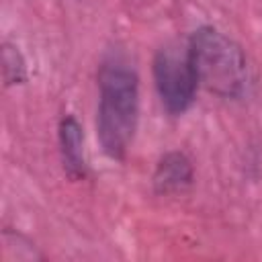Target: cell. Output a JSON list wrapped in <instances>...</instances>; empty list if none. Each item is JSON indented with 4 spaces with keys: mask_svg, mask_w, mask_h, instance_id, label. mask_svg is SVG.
Masks as SVG:
<instances>
[{
    "mask_svg": "<svg viewBox=\"0 0 262 262\" xmlns=\"http://www.w3.org/2000/svg\"><path fill=\"white\" fill-rule=\"evenodd\" d=\"M2 76H4V84L6 86H16L27 82V61L20 53V49L8 41H4L2 45Z\"/></svg>",
    "mask_w": 262,
    "mask_h": 262,
    "instance_id": "8992f818",
    "label": "cell"
},
{
    "mask_svg": "<svg viewBox=\"0 0 262 262\" xmlns=\"http://www.w3.org/2000/svg\"><path fill=\"white\" fill-rule=\"evenodd\" d=\"M151 76L160 104L168 115L180 117L192 106L199 82L186 45L180 47L170 43L160 47L151 61Z\"/></svg>",
    "mask_w": 262,
    "mask_h": 262,
    "instance_id": "3957f363",
    "label": "cell"
},
{
    "mask_svg": "<svg viewBox=\"0 0 262 262\" xmlns=\"http://www.w3.org/2000/svg\"><path fill=\"white\" fill-rule=\"evenodd\" d=\"M192 182H194V166L184 151L172 149L160 156L151 174V184L158 194L168 196V194L184 192L192 186Z\"/></svg>",
    "mask_w": 262,
    "mask_h": 262,
    "instance_id": "5b68a950",
    "label": "cell"
},
{
    "mask_svg": "<svg viewBox=\"0 0 262 262\" xmlns=\"http://www.w3.org/2000/svg\"><path fill=\"white\" fill-rule=\"evenodd\" d=\"M188 57L199 88L225 98L239 100L248 94L252 76L242 45L213 25L194 29L186 41Z\"/></svg>",
    "mask_w": 262,
    "mask_h": 262,
    "instance_id": "7a4b0ae2",
    "label": "cell"
},
{
    "mask_svg": "<svg viewBox=\"0 0 262 262\" xmlns=\"http://www.w3.org/2000/svg\"><path fill=\"white\" fill-rule=\"evenodd\" d=\"M57 145L63 172L72 180H84L88 174L86 160V139L84 127L74 115H63L57 125Z\"/></svg>",
    "mask_w": 262,
    "mask_h": 262,
    "instance_id": "277c9868",
    "label": "cell"
},
{
    "mask_svg": "<svg viewBox=\"0 0 262 262\" xmlns=\"http://www.w3.org/2000/svg\"><path fill=\"white\" fill-rule=\"evenodd\" d=\"M96 139L102 154L123 162L139 125V74L121 51H108L96 72Z\"/></svg>",
    "mask_w": 262,
    "mask_h": 262,
    "instance_id": "6da1fadb",
    "label": "cell"
}]
</instances>
